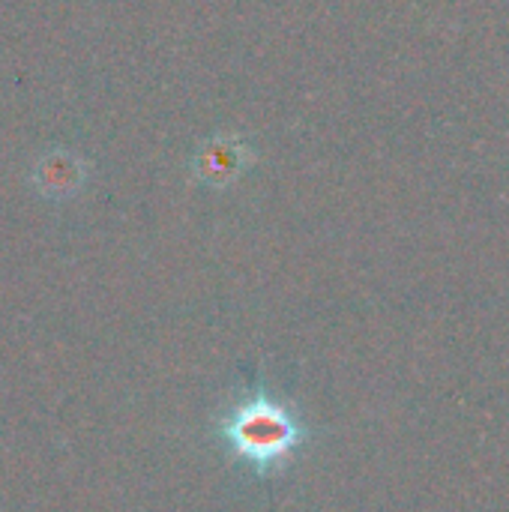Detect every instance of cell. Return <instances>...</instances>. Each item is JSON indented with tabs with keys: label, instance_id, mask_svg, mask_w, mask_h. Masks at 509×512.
<instances>
[{
	"label": "cell",
	"instance_id": "2",
	"mask_svg": "<svg viewBox=\"0 0 509 512\" xmlns=\"http://www.w3.org/2000/svg\"><path fill=\"white\" fill-rule=\"evenodd\" d=\"M237 171H240V156L231 153V150H219L216 156H204L201 159V174L210 183H216V186L228 183Z\"/></svg>",
	"mask_w": 509,
	"mask_h": 512
},
{
	"label": "cell",
	"instance_id": "1",
	"mask_svg": "<svg viewBox=\"0 0 509 512\" xmlns=\"http://www.w3.org/2000/svg\"><path fill=\"white\" fill-rule=\"evenodd\" d=\"M222 447L258 477L279 474L309 438L297 408L267 390L237 399L216 423Z\"/></svg>",
	"mask_w": 509,
	"mask_h": 512
}]
</instances>
